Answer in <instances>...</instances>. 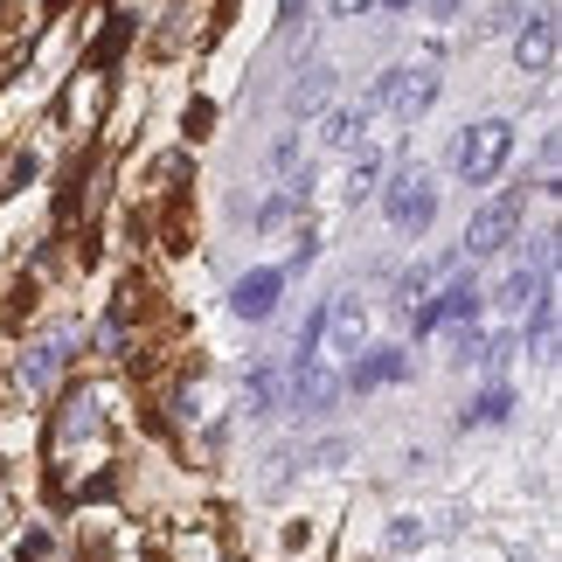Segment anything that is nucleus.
Returning a JSON list of instances; mask_svg holds the SVG:
<instances>
[{"label":"nucleus","mask_w":562,"mask_h":562,"mask_svg":"<svg viewBox=\"0 0 562 562\" xmlns=\"http://www.w3.org/2000/svg\"><path fill=\"white\" fill-rule=\"evenodd\" d=\"M403 375H409V355H403V348H369V355H355L348 389H355V396H369V389H382V382H403Z\"/></svg>","instance_id":"nucleus-9"},{"label":"nucleus","mask_w":562,"mask_h":562,"mask_svg":"<svg viewBox=\"0 0 562 562\" xmlns=\"http://www.w3.org/2000/svg\"><path fill=\"white\" fill-rule=\"evenodd\" d=\"M327 334H334V348L361 355V334H369V306H361V292H340L327 306Z\"/></svg>","instance_id":"nucleus-10"},{"label":"nucleus","mask_w":562,"mask_h":562,"mask_svg":"<svg viewBox=\"0 0 562 562\" xmlns=\"http://www.w3.org/2000/svg\"><path fill=\"white\" fill-rule=\"evenodd\" d=\"M63 355H70V340L49 334L35 355H21V382H29V389H49V382H56V369H63Z\"/></svg>","instance_id":"nucleus-13"},{"label":"nucleus","mask_w":562,"mask_h":562,"mask_svg":"<svg viewBox=\"0 0 562 562\" xmlns=\"http://www.w3.org/2000/svg\"><path fill=\"white\" fill-rule=\"evenodd\" d=\"M528 8H535V0H501V8L486 14V29H521V21H528Z\"/></svg>","instance_id":"nucleus-21"},{"label":"nucleus","mask_w":562,"mask_h":562,"mask_svg":"<svg viewBox=\"0 0 562 562\" xmlns=\"http://www.w3.org/2000/svg\"><path fill=\"white\" fill-rule=\"evenodd\" d=\"M521 215H528L521 194H493L486 209H472V223H465V236H459V257L486 265V257L514 250V236H521Z\"/></svg>","instance_id":"nucleus-3"},{"label":"nucleus","mask_w":562,"mask_h":562,"mask_svg":"<svg viewBox=\"0 0 562 562\" xmlns=\"http://www.w3.org/2000/svg\"><path fill=\"white\" fill-rule=\"evenodd\" d=\"M285 265H257V271H244V278H236V285H229V313L236 319H271L278 313V299H285Z\"/></svg>","instance_id":"nucleus-8"},{"label":"nucleus","mask_w":562,"mask_h":562,"mask_svg":"<svg viewBox=\"0 0 562 562\" xmlns=\"http://www.w3.org/2000/svg\"><path fill=\"white\" fill-rule=\"evenodd\" d=\"M382 119V83H369V91H361L355 104H334L327 112V125H319V139L334 146V154H355L361 139H369V125Z\"/></svg>","instance_id":"nucleus-7"},{"label":"nucleus","mask_w":562,"mask_h":562,"mask_svg":"<svg viewBox=\"0 0 562 562\" xmlns=\"http://www.w3.org/2000/svg\"><path fill=\"white\" fill-rule=\"evenodd\" d=\"M480 278H451V285H438L424 299V313H417V334H438V327H472L480 319Z\"/></svg>","instance_id":"nucleus-5"},{"label":"nucleus","mask_w":562,"mask_h":562,"mask_svg":"<svg viewBox=\"0 0 562 562\" xmlns=\"http://www.w3.org/2000/svg\"><path fill=\"white\" fill-rule=\"evenodd\" d=\"M409 14H424V21H459L465 0H409Z\"/></svg>","instance_id":"nucleus-22"},{"label":"nucleus","mask_w":562,"mask_h":562,"mask_svg":"<svg viewBox=\"0 0 562 562\" xmlns=\"http://www.w3.org/2000/svg\"><path fill=\"white\" fill-rule=\"evenodd\" d=\"M334 375H319V369H299V382H292V409H299V417H306V409H327L334 403Z\"/></svg>","instance_id":"nucleus-16"},{"label":"nucleus","mask_w":562,"mask_h":562,"mask_svg":"<svg viewBox=\"0 0 562 562\" xmlns=\"http://www.w3.org/2000/svg\"><path fill=\"white\" fill-rule=\"evenodd\" d=\"M327 83H334V70H327V63H313L306 77H292L285 112H292V119H313V112H319V98H327Z\"/></svg>","instance_id":"nucleus-12"},{"label":"nucleus","mask_w":562,"mask_h":562,"mask_svg":"<svg viewBox=\"0 0 562 562\" xmlns=\"http://www.w3.org/2000/svg\"><path fill=\"white\" fill-rule=\"evenodd\" d=\"M507 160H514V119H501V112L472 119L465 133L451 139V175H459L465 188H493L507 175Z\"/></svg>","instance_id":"nucleus-1"},{"label":"nucleus","mask_w":562,"mask_h":562,"mask_svg":"<svg viewBox=\"0 0 562 562\" xmlns=\"http://www.w3.org/2000/svg\"><path fill=\"white\" fill-rule=\"evenodd\" d=\"M292 194H265V202H257V229H278V223H292Z\"/></svg>","instance_id":"nucleus-19"},{"label":"nucleus","mask_w":562,"mask_h":562,"mask_svg":"<svg viewBox=\"0 0 562 562\" xmlns=\"http://www.w3.org/2000/svg\"><path fill=\"white\" fill-rule=\"evenodd\" d=\"M424 521H389V549H396V555H409V549H424Z\"/></svg>","instance_id":"nucleus-20"},{"label":"nucleus","mask_w":562,"mask_h":562,"mask_svg":"<svg viewBox=\"0 0 562 562\" xmlns=\"http://www.w3.org/2000/svg\"><path fill=\"white\" fill-rule=\"evenodd\" d=\"M382 215H389V229L396 236H424L438 229V181L424 175V167H396V175H382Z\"/></svg>","instance_id":"nucleus-2"},{"label":"nucleus","mask_w":562,"mask_h":562,"mask_svg":"<svg viewBox=\"0 0 562 562\" xmlns=\"http://www.w3.org/2000/svg\"><path fill=\"white\" fill-rule=\"evenodd\" d=\"M451 265H459V257H430V265H409V271L396 278V299H403V306H417V299H430V292H438V278H445Z\"/></svg>","instance_id":"nucleus-14"},{"label":"nucleus","mask_w":562,"mask_h":562,"mask_svg":"<svg viewBox=\"0 0 562 562\" xmlns=\"http://www.w3.org/2000/svg\"><path fill=\"white\" fill-rule=\"evenodd\" d=\"M542 292H549V271H528V265H521V271H507V278H501L493 306H501V313H521L528 299H542Z\"/></svg>","instance_id":"nucleus-11"},{"label":"nucleus","mask_w":562,"mask_h":562,"mask_svg":"<svg viewBox=\"0 0 562 562\" xmlns=\"http://www.w3.org/2000/svg\"><path fill=\"white\" fill-rule=\"evenodd\" d=\"M507 417H514V389H507V382H486L480 403L465 409V424H507Z\"/></svg>","instance_id":"nucleus-17"},{"label":"nucleus","mask_w":562,"mask_h":562,"mask_svg":"<svg viewBox=\"0 0 562 562\" xmlns=\"http://www.w3.org/2000/svg\"><path fill=\"white\" fill-rule=\"evenodd\" d=\"M375 8H389V14H409V0H375Z\"/></svg>","instance_id":"nucleus-24"},{"label":"nucleus","mask_w":562,"mask_h":562,"mask_svg":"<svg viewBox=\"0 0 562 562\" xmlns=\"http://www.w3.org/2000/svg\"><path fill=\"white\" fill-rule=\"evenodd\" d=\"M382 175H389V160L375 154V146H361L355 167H348V202H369V194L382 188Z\"/></svg>","instance_id":"nucleus-15"},{"label":"nucleus","mask_w":562,"mask_h":562,"mask_svg":"<svg viewBox=\"0 0 562 562\" xmlns=\"http://www.w3.org/2000/svg\"><path fill=\"white\" fill-rule=\"evenodd\" d=\"M375 0H334V14H369Z\"/></svg>","instance_id":"nucleus-23"},{"label":"nucleus","mask_w":562,"mask_h":562,"mask_svg":"<svg viewBox=\"0 0 562 562\" xmlns=\"http://www.w3.org/2000/svg\"><path fill=\"white\" fill-rule=\"evenodd\" d=\"M244 409H250V417H271V409H278V369H250V382H244Z\"/></svg>","instance_id":"nucleus-18"},{"label":"nucleus","mask_w":562,"mask_h":562,"mask_svg":"<svg viewBox=\"0 0 562 562\" xmlns=\"http://www.w3.org/2000/svg\"><path fill=\"white\" fill-rule=\"evenodd\" d=\"M382 83V112L389 119H403V125H417L430 104H438V91H445V77H438V63H396V70H382L375 77Z\"/></svg>","instance_id":"nucleus-4"},{"label":"nucleus","mask_w":562,"mask_h":562,"mask_svg":"<svg viewBox=\"0 0 562 562\" xmlns=\"http://www.w3.org/2000/svg\"><path fill=\"white\" fill-rule=\"evenodd\" d=\"M514 70L521 77H549L555 70V14L542 8V0H535L528 21L514 29Z\"/></svg>","instance_id":"nucleus-6"}]
</instances>
